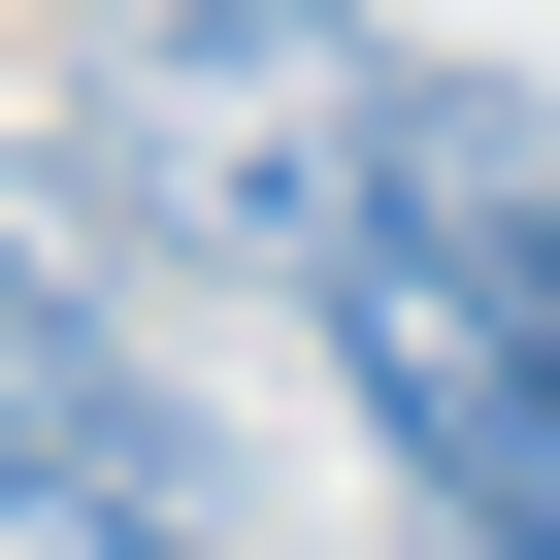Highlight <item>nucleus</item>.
Wrapping results in <instances>:
<instances>
[{
    "label": "nucleus",
    "instance_id": "nucleus-1",
    "mask_svg": "<svg viewBox=\"0 0 560 560\" xmlns=\"http://www.w3.org/2000/svg\"><path fill=\"white\" fill-rule=\"evenodd\" d=\"M67 165L132 198V264H330L396 165V34L363 0H100Z\"/></svg>",
    "mask_w": 560,
    "mask_h": 560
},
{
    "label": "nucleus",
    "instance_id": "nucleus-2",
    "mask_svg": "<svg viewBox=\"0 0 560 560\" xmlns=\"http://www.w3.org/2000/svg\"><path fill=\"white\" fill-rule=\"evenodd\" d=\"M298 298H330V363H363V429H396V494L462 527V560H560V363H527V298H494V264L363 165V231L298 264Z\"/></svg>",
    "mask_w": 560,
    "mask_h": 560
},
{
    "label": "nucleus",
    "instance_id": "nucleus-3",
    "mask_svg": "<svg viewBox=\"0 0 560 560\" xmlns=\"http://www.w3.org/2000/svg\"><path fill=\"white\" fill-rule=\"evenodd\" d=\"M100 165H0V462H100V494H198V429H165V363H132V298H100Z\"/></svg>",
    "mask_w": 560,
    "mask_h": 560
},
{
    "label": "nucleus",
    "instance_id": "nucleus-4",
    "mask_svg": "<svg viewBox=\"0 0 560 560\" xmlns=\"http://www.w3.org/2000/svg\"><path fill=\"white\" fill-rule=\"evenodd\" d=\"M396 198H429V231L494 264V298H527V363H560V132H527V100H429V67H396Z\"/></svg>",
    "mask_w": 560,
    "mask_h": 560
},
{
    "label": "nucleus",
    "instance_id": "nucleus-5",
    "mask_svg": "<svg viewBox=\"0 0 560 560\" xmlns=\"http://www.w3.org/2000/svg\"><path fill=\"white\" fill-rule=\"evenodd\" d=\"M0 560H198V494H100V462H0Z\"/></svg>",
    "mask_w": 560,
    "mask_h": 560
}]
</instances>
